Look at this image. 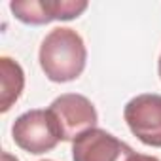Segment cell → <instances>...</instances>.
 Returning a JSON list of instances; mask_svg holds the SVG:
<instances>
[{
	"label": "cell",
	"instance_id": "cell-1",
	"mask_svg": "<svg viewBox=\"0 0 161 161\" xmlns=\"http://www.w3.org/2000/svg\"><path fill=\"white\" fill-rule=\"evenodd\" d=\"M87 49L84 38L70 27H55L40 46V64L51 82L76 80L86 68Z\"/></svg>",
	"mask_w": 161,
	"mask_h": 161
},
{
	"label": "cell",
	"instance_id": "cell-2",
	"mask_svg": "<svg viewBox=\"0 0 161 161\" xmlns=\"http://www.w3.org/2000/svg\"><path fill=\"white\" fill-rule=\"evenodd\" d=\"M49 114L57 125L61 140H76L97 127V110L91 101L80 93H64L49 104Z\"/></svg>",
	"mask_w": 161,
	"mask_h": 161
},
{
	"label": "cell",
	"instance_id": "cell-3",
	"mask_svg": "<svg viewBox=\"0 0 161 161\" xmlns=\"http://www.w3.org/2000/svg\"><path fill=\"white\" fill-rule=\"evenodd\" d=\"M12 136L19 148L29 153H44L53 150L61 136L49 110H29L12 125Z\"/></svg>",
	"mask_w": 161,
	"mask_h": 161
},
{
	"label": "cell",
	"instance_id": "cell-4",
	"mask_svg": "<svg viewBox=\"0 0 161 161\" xmlns=\"http://www.w3.org/2000/svg\"><path fill=\"white\" fill-rule=\"evenodd\" d=\"M123 118L140 142L161 148V95L142 93L133 97L125 104Z\"/></svg>",
	"mask_w": 161,
	"mask_h": 161
},
{
	"label": "cell",
	"instance_id": "cell-5",
	"mask_svg": "<svg viewBox=\"0 0 161 161\" xmlns=\"http://www.w3.org/2000/svg\"><path fill=\"white\" fill-rule=\"evenodd\" d=\"M133 148L104 129H89L72 140L74 161H129Z\"/></svg>",
	"mask_w": 161,
	"mask_h": 161
},
{
	"label": "cell",
	"instance_id": "cell-6",
	"mask_svg": "<svg viewBox=\"0 0 161 161\" xmlns=\"http://www.w3.org/2000/svg\"><path fill=\"white\" fill-rule=\"evenodd\" d=\"M12 12L15 14L17 19L23 23L31 25H44L53 19H72L78 17V14H82L87 8V2L78 0V2H36V0H12L10 4Z\"/></svg>",
	"mask_w": 161,
	"mask_h": 161
},
{
	"label": "cell",
	"instance_id": "cell-7",
	"mask_svg": "<svg viewBox=\"0 0 161 161\" xmlns=\"http://www.w3.org/2000/svg\"><path fill=\"white\" fill-rule=\"evenodd\" d=\"M25 87V72L10 57L0 59V110L8 112Z\"/></svg>",
	"mask_w": 161,
	"mask_h": 161
},
{
	"label": "cell",
	"instance_id": "cell-8",
	"mask_svg": "<svg viewBox=\"0 0 161 161\" xmlns=\"http://www.w3.org/2000/svg\"><path fill=\"white\" fill-rule=\"evenodd\" d=\"M0 159H2V161H19L17 157H14V155L8 153V152H2V153H0Z\"/></svg>",
	"mask_w": 161,
	"mask_h": 161
},
{
	"label": "cell",
	"instance_id": "cell-9",
	"mask_svg": "<svg viewBox=\"0 0 161 161\" xmlns=\"http://www.w3.org/2000/svg\"><path fill=\"white\" fill-rule=\"evenodd\" d=\"M159 78H161V55H159Z\"/></svg>",
	"mask_w": 161,
	"mask_h": 161
},
{
	"label": "cell",
	"instance_id": "cell-10",
	"mask_svg": "<svg viewBox=\"0 0 161 161\" xmlns=\"http://www.w3.org/2000/svg\"><path fill=\"white\" fill-rule=\"evenodd\" d=\"M42 161H51V159H42Z\"/></svg>",
	"mask_w": 161,
	"mask_h": 161
}]
</instances>
